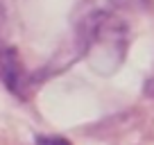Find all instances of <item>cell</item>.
<instances>
[{"mask_svg":"<svg viewBox=\"0 0 154 145\" xmlns=\"http://www.w3.org/2000/svg\"><path fill=\"white\" fill-rule=\"evenodd\" d=\"M127 27L116 16L97 11L86 20V54L100 75H111L125 59Z\"/></svg>","mask_w":154,"mask_h":145,"instance_id":"obj_1","label":"cell"},{"mask_svg":"<svg viewBox=\"0 0 154 145\" xmlns=\"http://www.w3.org/2000/svg\"><path fill=\"white\" fill-rule=\"evenodd\" d=\"M36 145H70L63 136H36Z\"/></svg>","mask_w":154,"mask_h":145,"instance_id":"obj_3","label":"cell"},{"mask_svg":"<svg viewBox=\"0 0 154 145\" xmlns=\"http://www.w3.org/2000/svg\"><path fill=\"white\" fill-rule=\"evenodd\" d=\"M5 20H7V16H5V5H2V0H0V34H2V29H5Z\"/></svg>","mask_w":154,"mask_h":145,"instance_id":"obj_4","label":"cell"},{"mask_svg":"<svg viewBox=\"0 0 154 145\" xmlns=\"http://www.w3.org/2000/svg\"><path fill=\"white\" fill-rule=\"evenodd\" d=\"M0 82L16 97H25L29 88V75L18 52L9 45H0Z\"/></svg>","mask_w":154,"mask_h":145,"instance_id":"obj_2","label":"cell"}]
</instances>
